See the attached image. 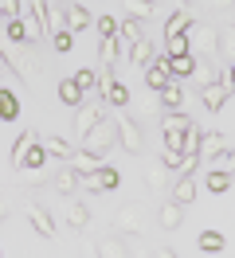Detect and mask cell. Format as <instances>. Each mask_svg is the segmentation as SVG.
<instances>
[{"mask_svg": "<svg viewBox=\"0 0 235 258\" xmlns=\"http://www.w3.org/2000/svg\"><path fill=\"white\" fill-rule=\"evenodd\" d=\"M20 180H24L28 188H43V184H47V172H43V168H20Z\"/></svg>", "mask_w": 235, "mask_h": 258, "instance_id": "cell-41", "label": "cell"}, {"mask_svg": "<svg viewBox=\"0 0 235 258\" xmlns=\"http://www.w3.org/2000/svg\"><path fill=\"white\" fill-rule=\"evenodd\" d=\"M227 86H235V63L227 67Z\"/></svg>", "mask_w": 235, "mask_h": 258, "instance_id": "cell-50", "label": "cell"}, {"mask_svg": "<svg viewBox=\"0 0 235 258\" xmlns=\"http://www.w3.org/2000/svg\"><path fill=\"white\" fill-rule=\"evenodd\" d=\"M90 28V8L86 4H67V32H86Z\"/></svg>", "mask_w": 235, "mask_h": 258, "instance_id": "cell-21", "label": "cell"}, {"mask_svg": "<svg viewBox=\"0 0 235 258\" xmlns=\"http://www.w3.org/2000/svg\"><path fill=\"white\" fill-rule=\"evenodd\" d=\"M94 28H98V32H102V39H106V35H118V20H114V16H98V24H94Z\"/></svg>", "mask_w": 235, "mask_h": 258, "instance_id": "cell-46", "label": "cell"}, {"mask_svg": "<svg viewBox=\"0 0 235 258\" xmlns=\"http://www.w3.org/2000/svg\"><path fill=\"white\" fill-rule=\"evenodd\" d=\"M153 258H180V254H176L172 246H157V250H153Z\"/></svg>", "mask_w": 235, "mask_h": 258, "instance_id": "cell-47", "label": "cell"}, {"mask_svg": "<svg viewBox=\"0 0 235 258\" xmlns=\"http://www.w3.org/2000/svg\"><path fill=\"white\" fill-rule=\"evenodd\" d=\"M188 125H192V117H188L184 110H180V113H161V129H165V149L180 153V141H184Z\"/></svg>", "mask_w": 235, "mask_h": 258, "instance_id": "cell-5", "label": "cell"}, {"mask_svg": "<svg viewBox=\"0 0 235 258\" xmlns=\"http://www.w3.org/2000/svg\"><path fill=\"white\" fill-rule=\"evenodd\" d=\"M227 149V137L223 133H208L204 129V145H200V161H216L219 153Z\"/></svg>", "mask_w": 235, "mask_h": 258, "instance_id": "cell-23", "label": "cell"}, {"mask_svg": "<svg viewBox=\"0 0 235 258\" xmlns=\"http://www.w3.org/2000/svg\"><path fill=\"white\" fill-rule=\"evenodd\" d=\"M51 47L59 51V55H67V51L75 47V32H59V35H51Z\"/></svg>", "mask_w": 235, "mask_h": 258, "instance_id": "cell-44", "label": "cell"}, {"mask_svg": "<svg viewBox=\"0 0 235 258\" xmlns=\"http://www.w3.org/2000/svg\"><path fill=\"white\" fill-rule=\"evenodd\" d=\"M165 55H169V59L192 55V51H188V35H165Z\"/></svg>", "mask_w": 235, "mask_h": 258, "instance_id": "cell-32", "label": "cell"}, {"mask_svg": "<svg viewBox=\"0 0 235 258\" xmlns=\"http://www.w3.org/2000/svg\"><path fill=\"white\" fill-rule=\"evenodd\" d=\"M98 59H102V67H114L118 59H122V43H118V35H106V39H102Z\"/></svg>", "mask_w": 235, "mask_h": 258, "instance_id": "cell-30", "label": "cell"}, {"mask_svg": "<svg viewBox=\"0 0 235 258\" xmlns=\"http://www.w3.org/2000/svg\"><path fill=\"white\" fill-rule=\"evenodd\" d=\"M133 258H153V254H133Z\"/></svg>", "mask_w": 235, "mask_h": 258, "instance_id": "cell-53", "label": "cell"}, {"mask_svg": "<svg viewBox=\"0 0 235 258\" xmlns=\"http://www.w3.org/2000/svg\"><path fill=\"white\" fill-rule=\"evenodd\" d=\"M51 188H55V192H59V196H75L78 188H82V176H78V172H75V168H71V164H63L59 172L51 176Z\"/></svg>", "mask_w": 235, "mask_h": 258, "instance_id": "cell-16", "label": "cell"}, {"mask_svg": "<svg viewBox=\"0 0 235 258\" xmlns=\"http://www.w3.org/2000/svg\"><path fill=\"white\" fill-rule=\"evenodd\" d=\"M219 55H227L235 63V24H227V28L219 32Z\"/></svg>", "mask_w": 235, "mask_h": 258, "instance_id": "cell-39", "label": "cell"}, {"mask_svg": "<svg viewBox=\"0 0 235 258\" xmlns=\"http://www.w3.org/2000/svg\"><path fill=\"white\" fill-rule=\"evenodd\" d=\"M157 102H161V110H165V113H180V110H184V86L172 79L169 86L157 90Z\"/></svg>", "mask_w": 235, "mask_h": 258, "instance_id": "cell-12", "label": "cell"}, {"mask_svg": "<svg viewBox=\"0 0 235 258\" xmlns=\"http://www.w3.org/2000/svg\"><path fill=\"white\" fill-rule=\"evenodd\" d=\"M114 145H118V121H114V117L98 121V125L82 137V149H90V153H98V157H102V153H110Z\"/></svg>", "mask_w": 235, "mask_h": 258, "instance_id": "cell-3", "label": "cell"}, {"mask_svg": "<svg viewBox=\"0 0 235 258\" xmlns=\"http://www.w3.org/2000/svg\"><path fill=\"white\" fill-rule=\"evenodd\" d=\"M43 12H47V0H31V12L24 16V28H28V43H39V39L47 35Z\"/></svg>", "mask_w": 235, "mask_h": 258, "instance_id": "cell-11", "label": "cell"}, {"mask_svg": "<svg viewBox=\"0 0 235 258\" xmlns=\"http://www.w3.org/2000/svg\"><path fill=\"white\" fill-rule=\"evenodd\" d=\"M28 223L35 235H43V239H55V219H51V211L39 208V204H31L28 208Z\"/></svg>", "mask_w": 235, "mask_h": 258, "instance_id": "cell-15", "label": "cell"}, {"mask_svg": "<svg viewBox=\"0 0 235 258\" xmlns=\"http://www.w3.org/2000/svg\"><path fill=\"white\" fill-rule=\"evenodd\" d=\"M118 180H122V176H118V168H114V164H102L98 172L82 176V188H86V192H114Z\"/></svg>", "mask_w": 235, "mask_h": 258, "instance_id": "cell-9", "label": "cell"}, {"mask_svg": "<svg viewBox=\"0 0 235 258\" xmlns=\"http://www.w3.org/2000/svg\"><path fill=\"white\" fill-rule=\"evenodd\" d=\"M118 145H122L129 157H141V153H145V133H141V121H133V117H118Z\"/></svg>", "mask_w": 235, "mask_h": 258, "instance_id": "cell-6", "label": "cell"}, {"mask_svg": "<svg viewBox=\"0 0 235 258\" xmlns=\"http://www.w3.org/2000/svg\"><path fill=\"white\" fill-rule=\"evenodd\" d=\"M86 223H90V208L78 204V200H71V204H67V227H71V231H82Z\"/></svg>", "mask_w": 235, "mask_h": 258, "instance_id": "cell-25", "label": "cell"}, {"mask_svg": "<svg viewBox=\"0 0 235 258\" xmlns=\"http://www.w3.org/2000/svg\"><path fill=\"white\" fill-rule=\"evenodd\" d=\"M172 82V75H169V55H165V51H157L153 59H149V63H145V86H149V90H161V86H169Z\"/></svg>", "mask_w": 235, "mask_h": 258, "instance_id": "cell-8", "label": "cell"}, {"mask_svg": "<svg viewBox=\"0 0 235 258\" xmlns=\"http://www.w3.org/2000/svg\"><path fill=\"white\" fill-rule=\"evenodd\" d=\"M63 4H67V0H63Z\"/></svg>", "mask_w": 235, "mask_h": 258, "instance_id": "cell-54", "label": "cell"}, {"mask_svg": "<svg viewBox=\"0 0 235 258\" xmlns=\"http://www.w3.org/2000/svg\"><path fill=\"white\" fill-rule=\"evenodd\" d=\"M4 32H8L12 43H28V28H24V20H8V24H4Z\"/></svg>", "mask_w": 235, "mask_h": 258, "instance_id": "cell-43", "label": "cell"}, {"mask_svg": "<svg viewBox=\"0 0 235 258\" xmlns=\"http://www.w3.org/2000/svg\"><path fill=\"white\" fill-rule=\"evenodd\" d=\"M196 63H200L196 55H180V59H169V75H172L176 82H180V79H192V71H196Z\"/></svg>", "mask_w": 235, "mask_h": 258, "instance_id": "cell-27", "label": "cell"}, {"mask_svg": "<svg viewBox=\"0 0 235 258\" xmlns=\"http://www.w3.org/2000/svg\"><path fill=\"white\" fill-rule=\"evenodd\" d=\"M4 67H8V55H4V51H0V71H4Z\"/></svg>", "mask_w": 235, "mask_h": 258, "instance_id": "cell-52", "label": "cell"}, {"mask_svg": "<svg viewBox=\"0 0 235 258\" xmlns=\"http://www.w3.org/2000/svg\"><path fill=\"white\" fill-rule=\"evenodd\" d=\"M31 141H35V133H20V137H16V145H12V164L16 168H20V164H24V157H28V149H31Z\"/></svg>", "mask_w": 235, "mask_h": 258, "instance_id": "cell-33", "label": "cell"}, {"mask_svg": "<svg viewBox=\"0 0 235 258\" xmlns=\"http://www.w3.org/2000/svg\"><path fill=\"white\" fill-rule=\"evenodd\" d=\"M129 98H133V94H129V86H125V82H118V79L102 90V102H106V106H114V110H125V106H129Z\"/></svg>", "mask_w": 235, "mask_h": 258, "instance_id": "cell-19", "label": "cell"}, {"mask_svg": "<svg viewBox=\"0 0 235 258\" xmlns=\"http://www.w3.org/2000/svg\"><path fill=\"white\" fill-rule=\"evenodd\" d=\"M212 168H223V172H227V176L235 180V149H223L216 161H212Z\"/></svg>", "mask_w": 235, "mask_h": 258, "instance_id": "cell-42", "label": "cell"}, {"mask_svg": "<svg viewBox=\"0 0 235 258\" xmlns=\"http://www.w3.org/2000/svg\"><path fill=\"white\" fill-rule=\"evenodd\" d=\"M43 24H47V35H59V32H67V4H51V0H47Z\"/></svg>", "mask_w": 235, "mask_h": 258, "instance_id": "cell-17", "label": "cell"}, {"mask_svg": "<svg viewBox=\"0 0 235 258\" xmlns=\"http://www.w3.org/2000/svg\"><path fill=\"white\" fill-rule=\"evenodd\" d=\"M55 94H59V102H63V106H71V110H78V106H82V98H86V94L75 86V79H63Z\"/></svg>", "mask_w": 235, "mask_h": 258, "instance_id": "cell-26", "label": "cell"}, {"mask_svg": "<svg viewBox=\"0 0 235 258\" xmlns=\"http://www.w3.org/2000/svg\"><path fill=\"white\" fill-rule=\"evenodd\" d=\"M98 121H106V106H102V102H94V98H90V102H82V106L75 110V133H78V137H86Z\"/></svg>", "mask_w": 235, "mask_h": 258, "instance_id": "cell-7", "label": "cell"}, {"mask_svg": "<svg viewBox=\"0 0 235 258\" xmlns=\"http://www.w3.org/2000/svg\"><path fill=\"white\" fill-rule=\"evenodd\" d=\"M165 168H157V164H149V168H145V184H149V192H161V188H165Z\"/></svg>", "mask_w": 235, "mask_h": 258, "instance_id": "cell-40", "label": "cell"}, {"mask_svg": "<svg viewBox=\"0 0 235 258\" xmlns=\"http://www.w3.org/2000/svg\"><path fill=\"white\" fill-rule=\"evenodd\" d=\"M20 20V0H0V24Z\"/></svg>", "mask_w": 235, "mask_h": 258, "instance_id": "cell-45", "label": "cell"}, {"mask_svg": "<svg viewBox=\"0 0 235 258\" xmlns=\"http://www.w3.org/2000/svg\"><path fill=\"white\" fill-rule=\"evenodd\" d=\"M180 223H184V208H180L176 200H165V204L157 208V227H161V231H176Z\"/></svg>", "mask_w": 235, "mask_h": 258, "instance_id": "cell-14", "label": "cell"}, {"mask_svg": "<svg viewBox=\"0 0 235 258\" xmlns=\"http://www.w3.org/2000/svg\"><path fill=\"white\" fill-rule=\"evenodd\" d=\"M98 258H129V250H125V239L114 231V235H106V239L98 242Z\"/></svg>", "mask_w": 235, "mask_h": 258, "instance_id": "cell-22", "label": "cell"}, {"mask_svg": "<svg viewBox=\"0 0 235 258\" xmlns=\"http://www.w3.org/2000/svg\"><path fill=\"white\" fill-rule=\"evenodd\" d=\"M188 28H192V12H188V4H184V8H176V12L165 20V35H184Z\"/></svg>", "mask_w": 235, "mask_h": 258, "instance_id": "cell-24", "label": "cell"}, {"mask_svg": "<svg viewBox=\"0 0 235 258\" xmlns=\"http://www.w3.org/2000/svg\"><path fill=\"white\" fill-rule=\"evenodd\" d=\"M145 215H149V211H145V204H122V208L114 211V231L133 239V235H141V231H145Z\"/></svg>", "mask_w": 235, "mask_h": 258, "instance_id": "cell-2", "label": "cell"}, {"mask_svg": "<svg viewBox=\"0 0 235 258\" xmlns=\"http://www.w3.org/2000/svg\"><path fill=\"white\" fill-rule=\"evenodd\" d=\"M82 258H98V246H94V242H86V239H82Z\"/></svg>", "mask_w": 235, "mask_h": 258, "instance_id": "cell-48", "label": "cell"}, {"mask_svg": "<svg viewBox=\"0 0 235 258\" xmlns=\"http://www.w3.org/2000/svg\"><path fill=\"white\" fill-rule=\"evenodd\" d=\"M204 184H208V192H227V188H231V176H227V172H223V168H208V176H204Z\"/></svg>", "mask_w": 235, "mask_h": 258, "instance_id": "cell-31", "label": "cell"}, {"mask_svg": "<svg viewBox=\"0 0 235 258\" xmlns=\"http://www.w3.org/2000/svg\"><path fill=\"white\" fill-rule=\"evenodd\" d=\"M169 200H176L180 208H188V204L196 200V180H192V176H176V180H172V196H169Z\"/></svg>", "mask_w": 235, "mask_h": 258, "instance_id": "cell-20", "label": "cell"}, {"mask_svg": "<svg viewBox=\"0 0 235 258\" xmlns=\"http://www.w3.org/2000/svg\"><path fill=\"white\" fill-rule=\"evenodd\" d=\"M125 55H129V63H133V67H145V63H149V59H153V55H157V51H153V43H149V39L141 35L137 43H133V47L125 51Z\"/></svg>", "mask_w": 235, "mask_h": 258, "instance_id": "cell-29", "label": "cell"}, {"mask_svg": "<svg viewBox=\"0 0 235 258\" xmlns=\"http://www.w3.org/2000/svg\"><path fill=\"white\" fill-rule=\"evenodd\" d=\"M141 28H145V24H141V20H133V16L118 20V43H122V47L129 51V47H133V43L141 39Z\"/></svg>", "mask_w": 235, "mask_h": 258, "instance_id": "cell-18", "label": "cell"}, {"mask_svg": "<svg viewBox=\"0 0 235 258\" xmlns=\"http://www.w3.org/2000/svg\"><path fill=\"white\" fill-rule=\"evenodd\" d=\"M16 117H20V98L0 86V121H16Z\"/></svg>", "mask_w": 235, "mask_h": 258, "instance_id": "cell-28", "label": "cell"}, {"mask_svg": "<svg viewBox=\"0 0 235 258\" xmlns=\"http://www.w3.org/2000/svg\"><path fill=\"white\" fill-rule=\"evenodd\" d=\"M43 161H47V149L39 145V141H31V149H28V157H24L20 168H43Z\"/></svg>", "mask_w": 235, "mask_h": 258, "instance_id": "cell-38", "label": "cell"}, {"mask_svg": "<svg viewBox=\"0 0 235 258\" xmlns=\"http://www.w3.org/2000/svg\"><path fill=\"white\" fill-rule=\"evenodd\" d=\"M4 215H8V200H0V219H4Z\"/></svg>", "mask_w": 235, "mask_h": 258, "instance_id": "cell-51", "label": "cell"}, {"mask_svg": "<svg viewBox=\"0 0 235 258\" xmlns=\"http://www.w3.org/2000/svg\"><path fill=\"white\" fill-rule=\"evenodd\" d=\"M122 4H125V16L141 20V24L153 16V4H149V0H122Z\"/></svg>", "mask_w": 235, "mask_h": 258, "instance_id": "cell-35", "label": "cell"}, {"mask_svg": "<svg viewBox=\"0 0 235 258\" xmlns=\"http://www.w3.org/2000/svg\"><path fill=\"white\" fill-rule=\"evenodd\" d=\"M212 8H235V0H212Z\"/></svg>", "mask_w": 235, "mask_h": 258, "instance_id": "cell-49", "label": "cell"}, {"mask_svg": "<svg viewBox=\"0 0 235 258\" xmlns=\"http://www.w3.org/2000/svg\"><path fill=\"white\" fill-rule=\"evenodd\" d=\"M75 86L82 90V94L98 90V79H94V67H78V71H75Z\"/></svg>", "mask_w": 235, "mask_h": 258, "instance_id": "cell-36", "label": "cell"}, {"mask_svg": "<svg viewBox=\"0 0 235 258\" xmlns=\"http://www.w3.org/2000/svg\"><path fill=\"white\" fill-rule=\"evenodd\" d=\"M188 51L200 63H216L219 59V28L216 24H204V20H192V28H188Z\"/></svg>", "mask_w": 235, "mask_h": 258, "instance_id": "cell-1", "label": "cell"}, {"mask_svg": "<svg viewBox=\"0 0 235 258\" xmlns=\"http://www.w3.org/2000/svg\"><path fill=\"white\" fill-rule=\"evenodd\" d=\"M227 90H231V86H227L223 79L200 86V106H204L208 113H219V110H223V102H227Z\"/></svg>", "mask_w": 235, "mask_h": 258, "instance_id": "cell-10", "label": "cell"}, {"mask_svg": "<svg viewBox=\"0 0 235 258\" xmlns=\"http://www.w3.org/2000/svg\"><path fill=\"white\" fill-rule=\"evenodd\" d=\"M43 149H47V157H71V153H75L67 137H47V141H43Z\"/></svg>", "mask_w": 235, "mask_h": 258, "instance_id": "cell-37", "label": "cell"}, {"mask_svg": "<svg viewBox=\"0 0 235 258\" xmlns=\"http://www.w3.org/2000/svg\"><path fill=\"white\" fill-rule=\"evenodd\" d=\"M8 63H12V71L24 82H39V79H43V63L28 51V43H16V51H12V59H8Z\"/></svg>", "mask_w": 235, "mask_h": 258, "instance_id": "cell-4", "label": "cell"}, {"mask_svg": "<svg viewBox=\"0 0 235 258\" xmlns=\"http://www.w3.org/2000/svg\"><path fill=\"white\" fill-rule=\"evenodd\" d=\"M67 164L75 168L78 176H90V172H98L106 161H102L98 153H90V149H78V153H71V157H67Z\"/></svg>", "mask_w": 235, "mask_h": 258, "instance_id": "cell-13", "label": "cell"}, {"mask_svg": "<svg viewBox=\"0 0 235 258\" xmlns=\"http://www.w3.org/2000/svg\"><path fill=\"white\" fill-rule=\"evenodd\" d=\"M227 246V239L219 235V231H200V250H208V254H219Z\"/></svg>", "mask_w": 235, "mask_h": 258, "instance_id": "cell-34", "label": "cell"}]
</instances>
